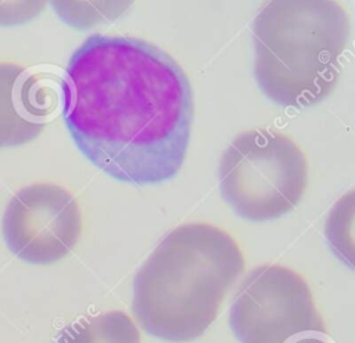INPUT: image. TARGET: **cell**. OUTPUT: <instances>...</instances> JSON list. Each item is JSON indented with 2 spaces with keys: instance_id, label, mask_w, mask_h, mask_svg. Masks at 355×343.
<instances>
[{
  "instance_id": "5b68a950",
  "label": "cell",
  "mask_w": 355,
  "mask_h": 343,
  "mask_svg": "<svg viewBox=\"0 0 355 343\" xmlns=\"http://www.w3.org/2000/svg\"><path fill=\"white\" fill-rule=\"evenodd\" d=\"M229 322L240 343H329L309 285L286 266L251 270L234 295Z\"/></svg>"
},
{
  "instance_id": "8992f818",
  "label": "cell",
  "mask_w": 355,
  "mask_h": 343,
  "mask_svg": "<svg viewBox=\"0 0 355 343\" xmlns=\"http://www.w3.org/2000/svg\"><path fill=\"white\" fill-rule=\"evenodd\" d=\"M8 249L21 260L49 264L65 257L78 243L82 216L75 196L53 183H35L17 191L1 221Z\"/></svg>"
},
{
  "instance_id": "7a4b0ae2",
  "label": "cell",
  "mask_w": 355,
  "mask_h": 343,
  "mask_svg": "<svg viewBox=\"0 0 355 343\" xmlns=\"http://www.w3.org/2000/svg\"><path fill=\"white\" fill-rule=\"evenodd\" d=\"M243 271V253L229 232L208 223L182 224L139 268L133 281L135 317L159 339L194 340L215 321Z\"/></svg>"
},
{
  "instance_id": "9c48e42d",
  "label": "cell",
  "mask_w": 355,
  "mask_h": 343,
  "mask_svg": "<svg viewBox=\"0 0 355 343\" xmlns=\"http://www.w3.org/2000/svg\"><path fill=\"white\" fill-rule=\"evenodd\" d=\"M43 1H0V25H15L33 18Z\"/></svg>"
},
{
  "instance_id": "3957f363",
  "label": "cell",
  "mask_w": 355,
  "mask_h": 343,
  "mask_svg": "<svg viewBox=\"0 0 355 343\" xmlns=\"http://www.w3.org/2000/svg\"><path fill=\"white\" fill-rule=\"evenodd\" d=\"M349 39V18L331 0H273L252 24L254 75L282 106L320 102L336 87Z\"/></svg>"
},
{
  "instance_id": "277c9868",
  "label": "cell",
  "mask_w": 355,
  "mask_h": 343,
  "mask_svg": "<svg viewBox=\"0 0 355 343\" xmlns=\"http://www.w3.org/2000/svg\"><path fill=\"white\" fill-rule=\"evenodd\" d=\"M308 162L287 134L270 129L240 133L219 160V187L233 210L248 220L277 219L302 199Z\"/></svg>"
},
{
  "instance_id": "52a82bcc",
  "label": "cell",
  "mask_w": 355,
  "mask_h": 343,
  "mask_svg": "<svg viewBox=\"0 0 355 343\" xmlns=\"http://www.w3.org/2000/svg\"><path fill=\"white\" fill-rule=\"evenodd\" d=\"M37 73L0 62V148L36 138L57 105V90Z\"/></svg>"
},
{
  "instance_id": "6da1fadb",
  "label": "cell",
  "mask_w": 355,
  "mask_h": 343,
  "mask_svg": "<svg viewBox=\"0 0 355 343\" xmlns=\"http://www.w3.org/2000/svg\"><path fill=\"white\" fill-rule=\"evenodd\" d=\"M64 120L80 152L115 180L173 178L186 158L193 94L178 62L128 36L92 35L61 82Z\"/></svg>"
},
{
  "instance_id": "ba28073f",
  "label": "cell",
  "mask_w": 355,
  "mask_h": 343,
  "mask_svg": "<svg viewBox=\"0 0 355 343\" xmlns=\"http://www.w3.org/2000/svg\"><path fill=\"white\" fill-rule=\"evenodd\" d=\"M55 343H140V332L126 313L112 310L67 325Z\"/></svg>"
}]
</instances>
